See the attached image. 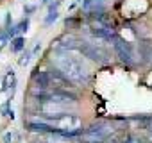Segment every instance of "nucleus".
Wrapping results in <instances>:
<instances>
[{
    "label": "nucleus",
    "instance_id": "obj_1",
    "mask_svg": "<svg viewBox=\"0 0 152 143\" xmlns=\"http://www.w3.org/2000/svg\"><path fill=\"white\" fill-rule=\"evenodd\" d=\"M52 63L73 84H88L91 81L90 70L83 64V61L79 57H73L72 54H68V50H59L52 57Z\"/></svg>",
    "mask_w": 152,
    "mask_h": 143
},
{
    "label": "nucleus",
    "instance_id": "obj_2",
    "mask_svg": "<svg viewBox=\"0 0 152 143\" xmlns=\"http://www.w3.org/2000/svg\"><path fill=\"white\" fill-rule=\"evenodd\" d=\"M113 132H115V127L111 125V122H97L90 125L86 132H83V139L86 143H104Z\"/></svg>",
    "mask_w": 152,
    "mask_h": 143
},
{
    "label": "nucleus",
    "instance_id": "obj_3",
    "mask_svg": "<svg viewBox=\"0 0 152 143\" xmlns=\"http://www.w3.org/2000/svg\"><path fill=\"white\" fill-rule=\"evenodd\" d=\"M113 50H115L116 57H118L124 64H129V66L134 64V52H132V47H131L127 41H124L120 36H116V38L113 39Z\"/></svg>",
    "mask_w": 152,
    "mask_h": 143
},
{
    "label": "nucleus",
    "instance_id": "obj_4",
    "mask_svg": "<svg viewBox=\"0 0 152 143\" xmlns=\"http://www.w3.org/2000/svg\"><path fill=\"white\" fill-rule=\"evenodd\" d=\"M48 74H50V79H52V84L54 86H57L59 90H68V88H72L73 86V82L64 75V74H61V72L54 66L52 70H48Z\"/></svg>",
    "mask_w": 152,
    "mask_h": 143
},
{
    "label": "nucleus",
    "instance_id": "obj_5",
    "mask_svg": "<svg viewBox=\"0 0 152 143\" xmlns=\"http://www.w3.org/2000/svg\"><path fill=\"white\" fill-rule=\"evenodd\" d=\"M32 81H34V84H36V90H48V88L52 86V79H50L48 70H47V72L34 70V74H32Z\"/></svg>",
    "mask_w": 152,
    "mask_h": 143
},
{
    "label": "nucleus",
    "instance_id": "obj_6",
    "mask_svg": "<svg viewBox=\"0 0 152 143\" xmlns=\"http://www.w3.org/2000/svg\"><path fill=\"white\" fill-rule=\"evenodd\" d=\"M39 109L45 115H64V113H68V106L59 104V102H45L39 106Z\"/></svg>",
    "mask_w": 152,
    "mask_h": 143
},
{
    "label": "nucleus",
    "instance_id": "obj_7",
    "mask_svg": "<svg viewBox=\"0 0 152 143\" xmlns=\"http://www.w3.org/2000/svg\"><path fill=\"white\" fill-rule=\"evenodd\" d=\"M11 50H13V52H22V50H25V38H23V36H16L15 39H11Z\"/></svg>",
    "mask_w": 152,
    "mask_h": 143
},
{
    "label": "nucleus",
    "instance_id": "obj_8",
    "mask_svg": "<svg viewBox=\"0 0 152 143\" xmlns=\"http://www.w3.org/2000/svg\"><path fill=\"white\" fill-rule=\"evenodd\" d=\"M31 57H32V50H23V54H22V57H20V64H22V66H27L29 61H31Z\"/></svg>",
    "mask_w": 152,
    "mask_h": 143
},
{
    "label": "nucleus",
    "instance_id": "obj_9",
    "mask_svg": "<svg viewBox=\"0 0 152 143\" xmlns=\"http://www.w3.org/2000/svg\"><path fill=\"white\" fill-rule=\"evenodd\" d=\"M57 18H59L57 11H56V13H48V15H47V18H45V25H47V27H48V25H52Z\"/></svg>",
    "mask_w": 152,
    "mask_h": 143
},
{
    "label": "nucleus",
    "instance_id": "obj_10",
    "mask_svg": "<svg viewBox=\"0 0 152 143\" xmlns=\"http://www.w3.org/2000/svg\"><path fill=\"white\" fill-rule=\"evenodd\" d=\"M16 27H18V34L20 32H27V29H29V18H23L20 23H16Z\"/></svg>",
    "mask_w": 152,
    "mask_h": 143
},
{
    "label": "nucleus",
    "instance_id": "obj_11",
    "mask_svg": "<svg viewBox=\"0 0 152 143\" xmlns=\"http://www.w3.org/2000/svg\"><path fill=\"white\" fill-rule=\"evenodd\" d=\"M95 2H97V0H83V9L84 11H91V7H93Z\"/></svg>",
    "mask_w": 152,
    "mask_h": 143
},
{
    "label": "nucleus",
    "instance_id": "obj_12",
    "mask_svg": "<svg viewBox=\"0 0 152 143\" xmlns=\"http://www.w3.org/2000/svg\"><path fill=\"white\" fill-rule=\"evenodd\" d=\"M124 143H143V139H141V138H138V136H129Z\"/></svg>",
    "mask_w": 152,
    "mask_h": 143
},
{
    "label": "nucleus",
    "instance_id": "obj_13",
    "mask_svg": "<svg viewBox=\"0 0 152 143\" xmlns=\"http://www.w3.org/2000/svg\"><path fill=\"white\" fill-rule=\"evenodd\" d=\"M34 11H36V6H25V7H23V13H25V15H32Z\"/></svg>",
    "mask_w": 152,
    "mask_h": 143
},
{
    "label": "nucleus",
    "instance_id": "obj_14",
    "mask_svg": "<svg viewBox=\"0 0 152 143\" xmlns=\"http://www.w3.org/2000/svg\"><path fill=\"white\" fill-rule=\"evenodd\" d=\"M39 50H41V41H38V43H36V47L32 48V55H36Z\"/></svg>",
    "mask_w": 152,
    "mask_h": 143
},
{
    "label": "nucleus",
    "instance_id": "obj_15",
    "mask_svg": "<svg viewBox=\"0 0 152 143\" xmlns=\"http://www.w3.org/2000/svg\"><path fill=\"white\" fill-rule=\"evenodd\" d=\"M11 139H13V134H11V132H6V134H4V141H6V143H9Z\"/></svg>",
    "mask_w": 152,
    "mask_h": 143
},
{
    "label": "nucleus",
    "instance_id": "obj_16",
    "mask_svg": "<svg viewBox=\"0 0 152 143\" xmlns=\"http://www.w3.org/2000/svg\"><path fill=\"white\" fill-rule=\"evenodd\" d=\"M81 2H83V0H75V2H73V4H72V6H70V9H73V7H75V6H79V4H81Z\"/></svg>",
    "mask_w": 152,
    "mask_h": 143
},
{
    "label": "nucleus",
    "instance_id": "obj_17",
    "mask_svg": "<svg viewBox=\"0 0 152 143\" xmlns=\"http://www.w3.org/2000/svg\"><path fill=\"white\" fill-rule=\"evenodd\" d=\"M11 23V15H6V25H9Z\"/></svg>",
    "mask_w": 152,
    "mask_h": 143
},
{
    "label": "nucleus",
    "instance_id": "obj_18",
    "mask_svg": "<svg viewBox=\"0 0 152 143\" xmlns=\"http://www.w3.org/2000/svg\"><path fill=\"white\" fill-rule=\"evenodd\" d=\"M41 2H43V4H48V2H50V0H41Z\"/></svg>",
    "mask_w": 152,
    "mask_h": 143
}]
</instances>
